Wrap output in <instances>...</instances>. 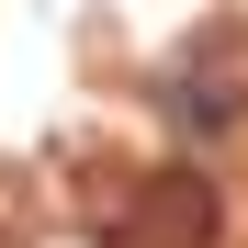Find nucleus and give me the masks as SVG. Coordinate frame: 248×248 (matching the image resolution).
<instances>
[{"label": "nucleus", "instance_id": "obj_2", "mask_svg": "<svg viewBox=\"0 0 248 248\" xmlns=\"http://www.w3.org/2000/svg\"><path fill=\"white\" fill-rule=\"evenodd\" d=\"M158 113H170L181 136H226L248 113V34H215L192 68H158Z\"/></svg>", "mask_w": 248, "mask_h": 248}, {"label": "nucleus", "instance_id": "obj_1", "mask_svg": "<svg viewBox=\"0 0 248 248\" xmlns=\"http://www.w3.org/2000/svg\"><path fill=\"white\" fill-rule=\"evenodd\" d=\"M215 226H226V192L203 181L192 158L147 170L136 192H124V215H113V237H124V248H215Z\"/></svg>", "mask_w": 248, "mask_h": 248}]
</instances>
